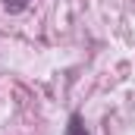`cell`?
Returning a JSON list of instances; mask_svg holds the SVG:
<instances>
[{"instance_id": "obj_1", "label": "cell", "mask_w": 135, "mask_h": 135, "mask_svg": "<svg viewBox=\"0 0 135 135\" xmlns=\"http://www.w3.org/2000/svg\"><path fill=\"white\" fill-rule=\"evenodd\" d=\"M63 135H88V129H85V119H82V113H69Z\"/></svg>"}, {"instance_id": "obj_2", "label": "cell", "mask_w": 135, "mask_h": 135, "mask_svg": "<svg viewBox=\"0 0 135 135\" xmlns=\"http://www.w3.org/2000/svg\"><path fill=\"white\" fill-rule=\"evenodd\" d=\"M28 3H32V0H3V9H6V13H22Z\"/></svg>"}]
</instances>
